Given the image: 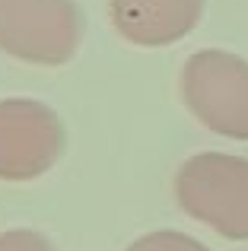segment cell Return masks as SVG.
Listing matches in <instances>:
<instances>
[{"mask_svg":"<svg viewBox=\"0 0 248 251\" xmlns=\"http://www.w3.org/2000/svg\"><path fill=\"white\" fill-rule=\"evenodd\" d=\"M0 251H54V245L35 229H10L0 232Z\"/></svg>","mask_w":248,"mask_h":251,"instance_id":"cell-7","label":"cell"},{"mask_svg":"<svg viewBox=\"0 0 248 251\" xmlns=\"http://www.w3.org/2000/svg\"><path fill=\"white\" fill-rule=\"evenodd\" d=\"M175 201L191 220L229 242H248V159L198 153L175 172Z\"/></svg>","mask_w":248,"mask_h":251,"instance_id":"cell-1","label":"cell"},{"mask_svg":"<svg viewBox=\"0 0 248 251\" xmlns=\"http://www.w3.org/2000/svg\"><path fill=\"white\" fill-rule=\"evenodd\" d=\"M118 35L140 48H166L198 29L204 0H108Z\"/></svg>","mask_w":248,"mask_h":251,"instance_id":"cell-5","label":"cell"},{"mask_svg":"<svg viewBox=\"0 0 248 251\" xmlns=\"http://www.w3.org/2000/svg\"><path fill=\"white\" fill-rule=\"evenodd\" d=\"M124 251H210L207 245H200L198 239L175 229H156V232L140 235L137 242H130Z\"/></svg>","mask_w":248,"mask_h":251,"instance_id":"cell-6","label":"cell"},{"mask_svg":"<svg viewBox=\"0 0 248 251\" xmlns=\"http://www.w3.org/2000/svg\"><path fill=\"white\" fill-rule=\"evenodd\" d=\"M83 42L74 0H0V51L23 64L61 67Z\"/></svg>","mask_w":248,"mask_h":251,"instance_id":"cell-3","label":"cell"},{"mask_svg":"<svg viewBox=\"0 0 248 251\" xmlns=\"http://www.w3.org/2000/svg\"><path fill=\"white\" fill-rule=\"evenodd\" d=\"M64 124L35 99H0V181H32L57 166Z\"/></svg>","mask_w":248,"mask_h":251,"instance_id":"cell-4","label":"cell"},{"mask_svg":"<svg viewBox=\"0 0 248 251\" xmlns=\"http://www.w3.org/2000/svg\"><path fill=\"white\" fill-rule=\"evenodd\" d=\"M181 99L207 130L248 140V61L223 48L194 51L181 67Z\"/></svg>","mask_w":248,"mask_h":251,"instance_id":"cell-2","label":"cell"}]
</instances>
